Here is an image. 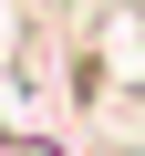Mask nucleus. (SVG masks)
<instances>
[{
    "label": "nucleus",
    "mask_w": 145,
    "mask_h": 156,
    "mask_svg": "<svg viewBox=\"0 0 145 156\" xmlns=\"http://www.w3.org/2000/svg\"><path fill=\"white\" fill-rule=\"evenodd\" d=\"M0 156H62V146H42V135H0Z\"/></svg>",
    "instance_id": "obj_1"
}]
</instances>
